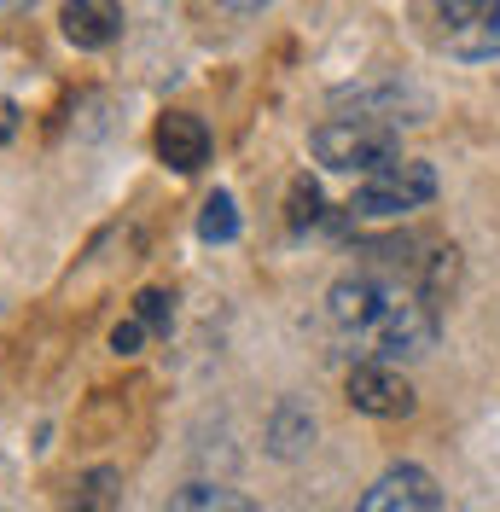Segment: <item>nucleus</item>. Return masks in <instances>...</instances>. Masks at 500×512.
Returning a JSON list of instances; mask_svg holds the SVG:
<instances>
[{"label": "nucleus", "instance_id": "obj_15", "mask_svg": "<svg viewBox=\"0 0 500 512\" xmlns=\"http://www.w3.org/2000/svg\"><path fill=\"white\" fill-rule=\"evenodd\" d=\"M291 204H297V210H291V227H303V222L320 216V210H314V204H320V192H314L309 181H297V187H291Z\"/></svg>", "mask_w": 500, "mask_h": 512}, {"label": "nucleus", "instance_id": "obj_3", "mask_svg": "<svg viewBox=\"0 0 500 512\" xmlns=\"http://www.w3.org/2000/svg\"><path fill=\"white\" fill-rule=\"evenodd\" d=\"M437 198V175H431V163H384L373 175H361V192H355V216L361 222H396V216H413V210H425Z\"/></svg>", "mask_w": 500, "mask_h": 512}, {"label": "nucleus", "instance_id": "obj_12", "mask_svg": "<svg viewBox=\"0 0 500 512\" xmlns=\"http://www.w3.org/2000/svg\"><path fill=\"white\" fill-rule=\"evenodd\" d=\"M70 512H117V472L111 466L88 472L82 489H76V501H70Z\"/></svg>", "mask_w": 500, "mask_h": 512}, {"label": "nucleus", "instance_id": "obj_14", "mask_svg": "<svg viewBox=\"0 0 500 512\" xmlns=\"http://www.w3.org/2000/svg\"><path fill=\"white\" fill-rule=\"evenodd\" d=\"M146 332H152L146 320H140V315H128L123 326L111 332V350H117V355H134V350H140V338H146Z\"/></svg>", "mask_w": 500, "mask_h": 512}, {"label": "nucleus", "instance_id": "obj_9", "mask_svg": "<svg viewBox=\"0 0 500 512\" xmlns=\"http://www.w3.org/2000/svg\"><path fill=\"white\" fill-rule=\"evenodd\" d=\"M309 443H314L309 408H303V402H280V408H274V419H268V448H274L280 460H297Z\"/></svg>", "mask_w": 500, "mask_h": 512}, {"label": "nucleus", "instance_id": "obj_6", "mask_svg": "<svg viewBox=\"0 0 500 512\" xmlns=\"http://www.w3.org/2000/svg\"><path fill=\"white\" fill-rule=\"evenodd\" d=\"M361 512H442L437 478H431L425 466H390V472L361 495Z\"/></svg>", "mask_w": 500, "mask_h": 512}, {"label": "nucleus", "instance_id": "obj_1", "mask_svg": "<svg viewBox=\"0 0 500 512\" xmlns=\"http://www.w3.org/2000/svg\"><path fill=\"white\" fill-rule=\"evenodd\" d=\"M326 320L361 361H419L437 350V303L425 286L384 274H344L326 291Z\"/></svg>", "mask_w": 500, "mask_h": 512}, {"label": "nucleus", "instance_id": "obj_17", "mask_svg": "<svg viewBox=\"0 0 500 512\" xmlns=\"http://www.w3.org/2000/svg\"><path fill=\"white\" fill-rule=\"evenodd\" d=\"M221 6H227V12H239V18H250V12H262L268 0H221Z\"/></svg>", "mask_w": 500, "mask_h": 512}, {"label": "nucleus", "instance_id": "obj_5", "mask_svg": "<svg viewBox=\"0 0 500 512\" xmlns=\"http://www.w3.org/2000/svg\"><path fill=\"white\" fill-rule=\"evenodd\" d=\"M344 396H349V408H361V414H373V419L413 414V384L402 379L396 361H355L344 379Z\"/></svg>", "mask_w": 500, "mask_h": 512}, {"label": "nucleus", "instance_id": "obj_7", "mask_svg": "<svg viewBox=\"0 0 500 512\" xmlns=\"http://www.w3.org/2000/svg\"><path fill=\"white\" fill-rule=\"evenodd\" d=\"M64 24V41L82 47V53H99L123 35V0H64L59 12Z\"/></svg>", "mask_w": 500, "mask_h": 512}, {"label": "nucleus", "instance_id": "obj_4", "mask_svg": "<svg viewBox=\"0 0 500 512\" xmlns=\"http://www.w3.org/2000/svg\"><path fill=\"white\" fill-rule=\"evenodd\" d=\"M442 47L454 59H495L500 53V0H437Z\"/></svg>", "mask_w": 500, "mask_h": 512}, {"label": "nucleus", "instance_id": "obj_2", "mask_svg": "<svg viewBox=\"0 0 500 512\" xmlns=\"http://www.w3.org/2000/svg\"><path fill=\"white\" fill-rule=\"evenodd\" d=\"M314 158L338 175H373L384 163L402 158V134L378 117H332V123L314 128Z\"/></svg>", "mask_w": 500, "mask_h": 512}, {"label": "nucleus", "instance_id": "obj_13", "mask_svg": "<svg viewBox=\"0 0 500 512\" xmlns=\"http://www.w3.org/2000/svg\"><path fill=\"white\" fill-rule=\"evenodd\" d=\"M134 315L146 320L152 332H169V315H175V309H169V297H163V291H140V297H134Z\"/></svg>", "mask_w": 500, "mask_h": 512}, {"label": "nucleus", "instance_id": "obj_16", "mask_svg": "<svg viewBox=\"0 0 500 512\" xmlns=\"http://www.w3.org/2000/svg\"><path fill=\"white\" fill-rule=\"evenodd\" d=\"M12 134H18V105L0 99V140H12Z\"/></svg>", "mask_w": 500, "mask_h": 512}, {"label": "nucleus", "instance_id": "obj_8", "mask_svg": "<svg viewBox=\"0 0 500 512\" xmlns=\"http://www.w3.org/2000/svg\"><path fill=\"white\" fill-rule=\"evenodd\" d=\"M157 158L169 163V169H181V175L204 169L210 163V128L198 123L192 111H169L157 123Z\"/></svg>", "mask_w": 500, "mask_h": 512}, {"label": "nucleus", "instance_id": "obj_10", "mask_svg": "<svg viewBox=\"0 0 500 512\" xmlns=\"http://www.w3.org/2000/svg\"><path fill=\"white\" fill-rule=\"evenodd\" d=\"M169 512H256V507H250V495L227 489V483H187V489L169 495Z\"/></svg>", "mask_w": 500, "mask_h": 512}, {"label": "nucleus", "instance_id": "obj_11", "mask_svg": "<svg viewBox=\"0 0 500 512\" xmlns=\"http://www.w3.org/2000/svg\"><path fill=\"white\" fill-rule=\"evenodd\" d=\"M198 233H204L210 245H227V239H239V204H233V192H216V198L204 204V216H198Z\"/></svg>", "mask_w": 500, "mask_h": 512}]
</instances>
